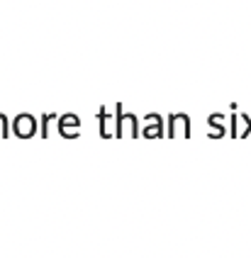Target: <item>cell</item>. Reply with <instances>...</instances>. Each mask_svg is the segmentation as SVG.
Masks as SVG:
<instances>
[{
  "instance_id": "1",
  "label": "cell",
  "mask_w": 251,
  "mask_h": 258,
  "mask_svg": "<svg viewBox=\"0 0 251 258\" xmlns=\"http://www.w3.org/2000/svg\"><path fill=\"white\" fill-rule=\"evenodd\" d=\"M117 112H119V102H115L112 107H107V105L98 107L100 139H115V134H117Z\"/></svg>"
},
{
  "instance_id": "2",
  "label": "cell",
  "mask_w": 251,
  "mask_h": 258,
  "mask_svg": "<svg viewBox=\"0 0 251 258\" xmlns=\"http://www.w3.org/2000/svg\"><path fill=\"white\" fill-rule=\"evenodd\" d=\"M137 139V137H142V129H139V119L137 115L132 112H127L122 105H119V112H117V134H115V139Z\"/></svg>"
},
{
  "instance_id": "3",
  "label": "cell",
  "mask_w": 251,
  "mask_h": 258,
  "mask_svg": "<svg viewBox=\"0 0 251 258\" xmlns=\"http://www.w3.org/2000/svg\"><path fill=\"white\" fill-rule=\"evenodd\" d=\"M37 132H39V122L30 112H20L13 119V134H15L17 139H32Z\"/></svg>"
},
{
  "instance_id": "4",
  "label": "cell",
  "mask_w": 251,
  "mask_h": 258,
  "mask_svg": "<svg viewBox=\"0 0 251 258\" xmlns=\"http://www.w3.org/2000/svg\"><path fill=\"white\" fill-rule=\"evenodd\" d=\"M56 132H59V137H64V139H78L81 137V117L76 115V112L59 115Z\"/></svg>"
},
{
  "instance_id": "5",
  "label": "cell",
  "mask_w": 251,
  "mask_h": 258,
  "mask_svg": "<svg viewBox=\"0 0 251 258\" xmlns=\"http://www.w3.org/2000/svg\"><path fill=\"white\" fill-rule=\"evenodd\" d=\"M168 137L171 139H188L191 137V117L185 112H176L168 117Z\"/></svg>"
},
{
  "instance_id": "6",
  "label": "cell",
  "mask_w": 251,
  "mask_h": 258,
  "mask_svg": "<svg viewBox=\"0 0 251 258\" xmlns=\"http://www.w3.org/2000/svg\"><path fill=\"white\" fill-rule=\"evenodd\" d=\"M166 132V122L159 112H149L144 117V127H142V137L144 139H161Z\"/></svg>"
},
{
  "instance_id": "7",
  "label": "cell",
  "mask_w": 251,
  "mask_h": 258,
  "mask_svg": "<svg viewBox=\"0 0 251 258\" xmlns=\"http://www.w3.org/2000/svg\"><path fill=\"white\" fill-rule=\"evenodd\" d=\"M232 110H234V115H232V129H229V134H232L234 139L249 137L251 134V119L244 115V112H236L234 105H232Z\"/></svg>"
},
{
  "instance_id": "8",
  "label": "cell",
  "mask_w": 251,
  "mask_h": 258,
  "mask_svg": "<svg viewBox=\"0 0 251 258\" xmlns=\"http://www.w3.org/2000/svg\"><path fill=\"white\" fill-rule=\"evenodd\" d=\"M207 129H210V137H212V139H222V137L227 134V129H232V127L227 124V115L212 112V115L207 117Z\"/></svg>"
},
{
  "instance_id": "9",
  "label": "cell",
  "mask_w": 251,
  "mask_h": 258,
  "mask_svg": "<svg viewBox=\"0 0 251 258\" xmlns=\"http://www.w3.org/2000/svg\"><path fill=\"white\" fill-rule=\"evenodd\" d=\"M56 119H59V117L54 115V112H44V115H42V134H39L42 139H46V137L51 134V122H56Z\"/></svg>"
},
{
  "instance_id": "10",
  "label": "cell",
  "mask_w": 251,
  "mask_h": 258,
  "mask_svg": "<svg viewBox=\"0 0 251 258\" xmlns=\"http://www.w3.org/2000/svg\"><path fill=\"white\" fill-rule=\"evenodd\" d=\"M10 132H13V122L8 119L5 112H0V139H8V137H10Z\"/></svg>"
}]
</instances>
